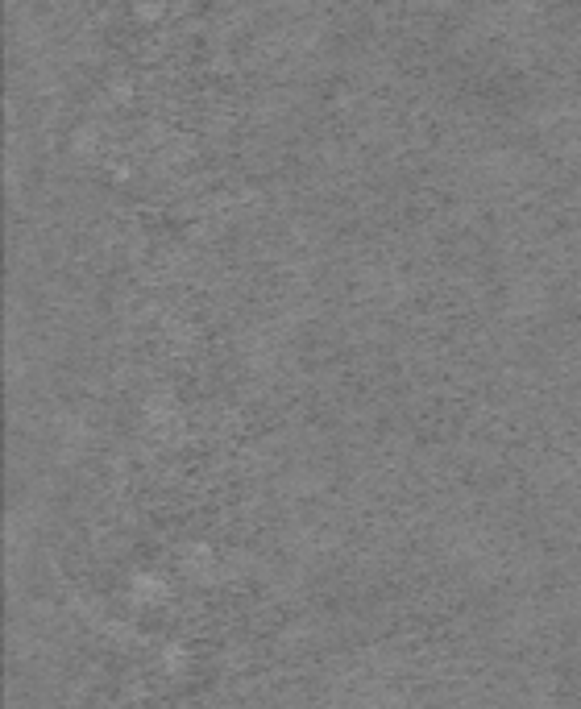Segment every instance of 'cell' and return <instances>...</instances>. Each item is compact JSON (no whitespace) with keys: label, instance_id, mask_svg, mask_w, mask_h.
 Segmentation results:
<instances>
[]
</instances>
